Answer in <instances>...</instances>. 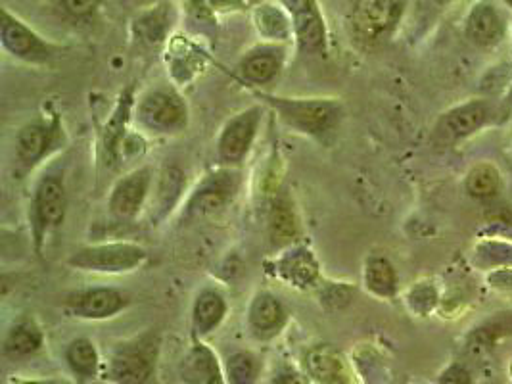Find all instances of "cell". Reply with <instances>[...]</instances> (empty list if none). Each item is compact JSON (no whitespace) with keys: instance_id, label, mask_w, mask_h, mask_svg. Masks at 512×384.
<instances>
[{"instance_id":"6da1fadb","label":"cell","mask_w":512,"mask_h":384,"mask_svg":"<svg viewBox=\"0 0 512 384\" xmlns=\"http://www.w3.org/2000/svg\"><path fill=\"white\" fill-rule=\"evenodd\" d=\"M259 98L269 104L280 120L296 133L326 141L342 123V104L332 98H290L259 93Z\"/></svg>"},{"instance_id":"7a4b0ae2","label":"cell","mask_w":512,"mask_h":384,"mask_svg":"<svg viewBox=\"0 0 512 384\" xmlns=\"http://www.w3.org/2000/svg\"><path fill=\"white\" fill-rule=\"evenodd\" d=\"M160 356V336L146 331L139 336L119 342L104 363V379L112 384H146Z\"/></svg>"},{"instance_id":"3957f363","label":"cell","mask_w":512,"mask_h":384,"mask_svg":"<svg viewBox=\"0 0 512 384\" xmlns=\"http://www.w3.org/2000/svg\"><path fill=\"white\" fill-rule=\"evenodd\" d=\"M407 0H353L351 37L371 48L388 41L403 20Z\"/></svg>"},{"instance_id":"277c9868","label":"cell","mask_w":512,"mask_h":384,"mask_svg":"<svg viewBox=\"0 0 512 384\" xmlns=\"http://www.w3.org/2000/svg\"><path fill=\"white\" fill-rule=\"evenodd\" d=\"M137 121L140 129L150 135H179L188 125L187 102L171 87H154L140 96Z\"/></svg>"},{"instance_id":"5b68a950","label":"cell","mask_w":512,"mask_h":384,"mask_svg":"<svg viewBox=\"0 0 512 384\" xmlns=\"http://www.w3.org/2000/svg\"><path fill=\"white\" fill-rule=\"evenodd\" d=\"M146 258L148 252L135 242H104L77 248L68 258V265L85 273L121 275L139 269Z\"/></svg>"},{"instance_id":"8992f818","label":"cell","mask_w":512,"mask_h":384,"mask_svg":"<svg viewBox=\"0 0 512 384\" xmlns=\"http://www.w3.org/2000/svg\"><path fill=\"white\" fill-rule=\"evenodd\" d=\"M68 212V192L60 175H45L31 198V233L41 254L48 237L64 225Z\"/></svg>"},{"instance_id":"52a82bcc","label":"cell","mask_w":512,"mask_h":384,"mask_svg":"<svg viewBox=\"0 0 512 384\" xmlns=\"http://www.w3.org/2000/svg\"><path fill=\"white\" fill-rule=\"evenodd\" d=\"M0 41L10 56L25 64L43 66L54 58V47L8 8L0 14Z\"/></svg>"},{"instance_id":"ba28073f","label":"cell","mask_w":512,"mask_h":384,"mask_svg":"<svg viewBox=\"0 0 512 384\" xmlns=\"http://www.w3.org/2000/svg\"><path fill=\"white\" fill-rule=\"evenodd\" d=\"M131 304L127 292L114 287H91L73 290L64 296V310L75 319L106 321L125 312Z\"/></svg>"},{"instance_id":"9c48e42d","label":"cell","mask_w":512,"mask_h":384,"mask_svg":"<svg viewBox=\"0 0 512 384\" xmlns=\"http://www.w3.org/2000/svg\"><path fill=\"white\" fill-rule=\"evenodd\" d=\"M493 118L488 100H468L443 112L434 127V139L440 144H457L482 131Z\"/></svg>"},{"instance_id":"30bf717a","label":"cell","mask_w":512,"mask_h":384,"mask_svg":"<svg viewBox=\"0 0 512 384\" xmlns=\"http://www.w3.org/2000/svg\"><path fill=\"white\" fill-rule=\"evenodd\" d=\"M294 25V41L303 54H326L328 31L319 0H279Z\"/></svg>"},{"instance_id":"8fae6325","label":"cell","mask_w":512,"mask_h":384,"mask_svg":"<svg viewBox=\"0 0 512 384\" xmlns=\"http://www.w3.org/2000/svg\"><path fill=\"white\" fill-rule=\"evenodd\" d=\"M261 125V108L250 106L225 123L217 139V156L225 166H238L250 154Z\"/></svg>"},{"instance_id":"7c38bea8","label":"cell","mask_w":512,"mask_h":384,"mask_svg":"<svg viewBox=\"0 0 512 384\" xmlns=\"http://www.w3.org/2000/svg\"><path fill=\"white\" fill-rule=\"evenodd\" d=\"M238 192V177L231 169H221L210 173L190 194L185 217L187 219H204L221 212Z\"/></svg>"},{"instance_id":"4fadbf2b","label":"cell","mask_w":512,"mask_h":384,"mask_svg":"<svg viewBox=\"0 0 512 384\" xmlns=\"http://www.w3.org/2000/svg\"><path fill=\"white\" fill-rule=\"evenodd\" d=\"M509 31L505 10L497 0H476L465 18L466 39L478 48L499 47Z\"/></svg>"},{"instance_id":"5bb4252c","label":"cell","mask_w":512,"mask_h":384,"mask_svg":"<svg viewBox=\"0 0 512 384\" xmlns=\"http://www.w3.org/2000/svg\"><path fill=\"white\" fill-rule=\"evenodd\" d=\"M60 135V120H35L25 123L16 137V162L22 171H29L41 164L54 148Z\"/></svg>"},{"instance_id":"9a60e30c","label":"cell","mask_w":512,"mask_h":384,"mask_svg":"<svg viewBox=\"0 0 512 384\" xmlns=\"http://www.w3.org/2000/svg\"><path fill=\"white\" fill-rule=\"evenodd\" d=\"M152 183H154L152 169L146 166L133 169L131 173L121 177L110 192V200H108V208L112 216L121 221H131L139 216L152 189Z\"/></svg>"},{"instance_id":"2e32d148","label":"cell","mask_w":512,"mask_h":384,"mask_svg":"<svg viewBox=\"0 0 512 384\" xmlns=\"http://www.w3.org/2000/svg\"><path fill=\"white\" fill-rule=\"evenodd\" d=\"M183 384H229L225 365L219 363L217 354L202 338H194L185 358L179 365Z\"/></svg>"},{"instance_id":"e0dca14e","label":"cell","mask_w":512,"mask_h":384,"mask_svg":"<svg viewBox=\"0 0 512 384\" xmlns=\"http://www.w3.org/2000/svg\"><path fill=\"white\" fill-rule=\"evenodd\" d=\"M288 323V310L273 292H257L248 308V327L257 340H273Z\"/></svg>"},{"instance_id":"ac0fdd59","label":"cell","mask_w":512,"mask_h":384,"mask_svg":"<svg viewBox=\"0 0 512 384\" xmlns=\"http://www.w3.org/2000/svg\"><path fill=\"white\" fill-rule=\"evenodd\" d=\"M305 373L315 384H357L346 356L332 346H315L305 354Z\"/></svg>"},{"instance_id":"d6986e66","label":"cell","mask_w":512,"mask_h":384,"mask_svg":"<svg viewBox=\"0 0 512 384\" xmlns=\"http://www.w3.org/2000/svg\"><path fill=\"white\" fill-rule=\"evenodd\" d=\"M286 50L282 45L265 43L261 47L252 48L240 62L242 77L252 85H269L279 77L284 68Z\"/></svg>"},{"instance_id":"ffe728a7","label":"cell","mask_w":512,"mask_h":384,"mask_svg":"<svg viewBox=\"0 0 512 384\" xmlns=\"http://www.w3.org/2000/svg\"><path fill=\"white\" fill-rule=\"evenodd\" d=\"M133 106H135V91H133V87H127L117 98L116 108L106 123L104 135H102V148H104L106 164H110V166H114L121 158L123 144L127 141V125H129L131 114H133Z\"/></svg>"},{"instance_id":"44dd1931","label":"cell","mask_w":512,"mask_h":384,"mask_svg":"<svg viewBox=\"0 0 512 384\" xmlns=\"http://www.w3.org/2000/svg\"><path fill=\"white\" fill-rule=\"evenodd\" d=\"M45 346V335L33 317H20L8 329L2 342V352L10 360H25L39 354Z\"/></svg>"},{"instance_id":"7402d4cb","label":"cell","mask_w":512,"mask_h":384,"mask_svg":"<svg viewBox=\"0 0 512 384\" xmlns=\"http://www.w3.org/2000/svg\"><path fill=\"white\" fill-rule=\"evenodd\" d=\"M275 277L288 283L290 287H313L319 279V264L313 254L305 248H292L275 260Z\"/></svg>"},{"instance_id":"603a6c76","label":"cell","mask_w":512,"mask_h":384,"mask_svg":"<svg viewBox=\"0 0 512 384\" xmlns=\"http://www.w3.org/2000/svg\"><path fill=\"white\" fill-rule=\"evenodd\" d=\"M227 300L215 288H204L192 306V336L206 338L217 331L227 315Z\"/></svg>"},{"instance_id":"cb8c5ba5","label":"cell","mask_w":512,"mask_h":384,"mask_svg":"<svg viewBox=\"0 0 512 384\" xmlns=\"http://www.w3.org/2000/svg\"><path fill=\"white\" fill-rule=\"evenodd\" d=\"M512 335V312L493 313L466 336V350L474 356L491 352L501 340Z\"/></svg>"},{"instance_id":"d4e9b609","label":"cell","mask_w":512,"mask_h":384,"mask_svg":"<svg viewBox=\"0 0 512 384\" xmlns=\"http://www.w3.org/2000/svg\"><path fill=\"white\" fill-rule=\"evenodd\" d=\"M267 231H269V242L275 250L290 248L298 240L300 223L292 202L286 196L277 198L273 202L267 217Z\"/></svg>"},{"instance_id":"484cf974","label":"cell","mask_w":512,"mask_h":384,"mask_svg":"<svg viewBox=\"0 0 512 384\" xmlns=\"http://www.w3.org/2000/svg\"><path fill=\"white\" fill-rule=\"evenodd\" d=\"M254 25L257 33L269 43H288L294 37V25L282 4L263 2L254 10Z\"/></svg>"},{"instance_id":"4316f807","label":"cell","mask_w":512,"mask_h":384,"mask_svg":"<svg viewBox=\"0 0 512 384\" xmlns=\"http://www.w3.org/2000/svg\"><path fill=\"white\" fill-rule=\"evenodd\" d=\"M64 360L68 363L73 377L79 379L81 383H91L98 377V373L102 369L98 348L87 336H79V338L71 340L70 344L66 346Z\"/></svg>"},{"instance_id":"83f0119b","label":"cell","mask_w":512,"mask_h":384,"mask_svg":"<svg viewBox=\"0 0 512 384\" xmlns=\"http://www.w3.org/2000/svg\"><path fill=\"white\" fill-rule=\"evenodd\" d=\"M363 281L367 290L382 300L396 298L399 279L394 264L386 256H371L365 264Z\"/></svg>"},{"instance_id":"f1b7e54d","label":"cell","mask_w":512,"mask_h":384,"mask_svg":"<svg viewBox=\"0 0 512 384\" xmlns=\"http://www.w3.org/2000/svg\"><path fill=\"white\" fill-rule=\"evenodd\" d=\"M465 189L476 200H493L503 189V177L497 166L480 162L466 173Z\"/></svg>"},{"instance_id":"f546056e","label":"cell","mask_w":512,"mask_h":384,"mask_svg":"<svg viewBox=\"0 0 512 384\" xmlns=\"http://www.w3.org/2000/svg\"><path fill=\"white\" fill-rule=\"evenodd\" d=\"M261 373V363L256 354L248 350L233 352L225 361V377L229 384H256Z\"/></svg>"},{"instance_id":"4dcf8cb0","label":"cell","mask_w":512,"mask_h":384,"mask_svg":"<svg viewBox=\"0 0 512 384\" xmlns=\"http://www.w3.org/2000/svg\"><path fill=\"white\" fill-rule=\"evenodd\" d=\"M476 265L482 269L512 267V244L507 240H480L476 244Z\"/></svg>"},{"instance_id":"1f68e13d","label":"cell","mask_w":512,"mask_h":384,"mask_svg":"<svg viewBox=\"0 0 512 384\" xmlns=\"http://www.w3.org/2000/svg\"><path fill=\"white\" fill-rule=\"evenodd\" d=\"M167 22H169V14H167L165 6H158L150 12H146L137 22V31H139L142 41H146L150 45L163 41V35L167 31Z\"/></svg>"},{"instance_id":"d6a6232c","label":"cell","mask_w":512,"mask_h":384,"mask_svg":"<svg viewBox=\"0 0 512 384\" xmlns=\"http://www.w3.org/2000/svg\"><path fill=\"white\" fill-rule=\"evenodd\" d=\"M440 302L438 290L430 283H417L407 294V304L411 312L417 313L420 317H426L428 313L434 312Z\"/></svg>"},{"instance_id":"836d02e7","label":"cell","mask_w":512,"mask_h":384,"mask_svg":"<svg viewBox=\"0 0 512 384\" xmlns=\"http://www.w3.org/2000/svg\"><path fill=\"white\" fill-rule=\"evenodd\" d=\"M181 191H183V173L175 168L165 169L162 179H160V187H158V198L162 202V210L171 208Z\"/></svg>"},{"instance_id":"e575fe53","label":"cell","mask_w":512,"mask_h":384,"mask_svg":"<svg viewBox=\"0 0 512 384\" xmlns=\"http://www.w3.org/2000/svg\"><path fill=\"white\" fill-rule=\"evenodd\" d=\"M436 384H476V379L468 365L461 361H453L447 367H443Z\"/></svg>"},{"instance_id":"d590c367","label":"cell","mask_w":512,"mask_h":384,"mask_svg":"<svg viewBox=\"0 0 512 384\" xmlns=\"http://www.w3.org/2000/svg\"><path fill=\"white\" fill-rule=\"evenodd\" d=\"M58 2H60L62 10L71 18L85 20V18H91L100 10L104 0H58Z\"/></svg>"},{"instance_id":"8d00e7d4","label":"cell","mask_w":512,"mask_h":384,"mask_svg":"<svg viewBox=\"0 0 512 384\" xmlns=\"http://www.w3.org/2000/svg\"><path fill=\"white\" fill-rule=\"evenodd\" d=\"M269 384H313V381L309 379L307 373H302V371H298L294 367L284 365L271 377Z\"/></svg>"},{"instance_id":"74e56055","label":"cell","mask_w":512,"mask_h":384,"mask_svg":"<svg viewBox=\"0 0 512 384\" xmlns=\"http://www.w3.org/2000/svg\"><path fill=\"white\" fill-rule=\"evenodd\" d=\"M488 283L493 290L512 294V267L491 269L488 273Z\"/></svg>"},{"instance_id":"f35d334b","label":"cell","mask_w":512,"mask_h":384,"mask_svg":"<svg viewBox=\"0 0 512 384\" xmlns=\"http://www.w3.org/2000/svg\"><path fill=\"white\" fill-rule=\"evenodd\" d=\"M213 12H236L246 6V0H208Z\"/></svg>"},{"instance_id":"ab89813d","label":"cell","mask_w":512,"mask_h":384,"mask_svg":"<svg viewBox=\"0 0 512 384\" xmlns=\"http://www.w3.org/2000/svg\"><path fill=\"white\" fill-rule=\"evenodd\" d=\"M436 2V6H440V8H445V6H449L453 0H434Z\"/></svg>"},{"instance_id":"60d3db41","label":"cell","mask_w":512,"mask_h":384,"mask_svg":"<svg viewBox=\"0 0 512 384\" xmlns=\"http://www.w3.org/2000/svg\"><path fill=\"white\" fill-rule=\"evenodd\" d=\"M501 2H503V4H505V6H507V8L512 12V0H501Z\"/></svg>"},{"instance_id":"b9f144b4","label":"cell","mask_w":512,"mask_h":384,"mask_svg":"<svg viewBox=\"0 0 512 384\" xmlns=\"http://www.w3.org/2000/svg\"><path fill=\"white\" fill-rule=\"evenodd\" d=\"M511 375H512V367H511Z\"/></svg>"}]
</instances>
